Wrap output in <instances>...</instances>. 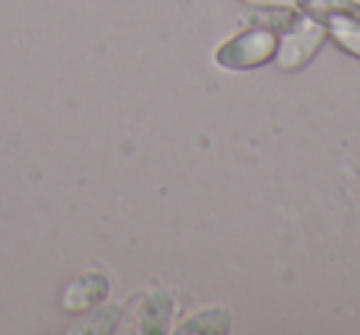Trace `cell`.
<instances>
[{"label": "cell", "mask_w": 360, "mask_h": 335, "mask_svg": "<svg viewBox=\"0 0 360 335\" xmlns=\"http://www.w3.org/2000/svg\"><path fill=\"white\" fill-rule=\"evenodd\" d=\"M326 40V22H319L311 15H301L294 27L286 30L281 42L276 45V67L279 70H299L319 52Z\"/></svg>", "instance_id": "cell-2"}, {"label": "cell", "mask_w": 360, "mask_h": 335, "mask_svg": "<svg viewBox=\"0 0 360 335\" xmlns=\"http://www.w3.org/2000/svg\"><path fill=\"white\" fill-rule=\"evenodd\" d=\"M276 45L279 42H276L274 30L257 27V30H247L225 42L215 52V62L225 70H255L274 57Z\"/></svg>", "instance_id": "cell-1"}, {"label": "cell", "mask_w": 360, "mask_h": 335, "mask_svg": "<svg viewBox=\"0 0 360 335\" xmlns=\"http://www.w3.org/2000/svg\"><path fill=\"white\" fill-rule=\"evenodd\" d=\"M170 308H173V303H170V296L165 294V291H153V294H148V298H146L143 308H141V333H163L165 325H168L170 320Z\"/></svg>", "instance_id": "cell-4"}, {"label": "cell", "mask_w": 360, "mask_h": 335, "mask_svg": "<svg viewBox=\"0 0 360 335\" xmlns=\"http://www.w3.org/2000/svg\"><path fill=\"white\" fill-rule=\"evenodd\" d=\"M326 27L330 30L333 40L343 47L348 55L360 60V18L353 15H330L326 18Z\"/></svg>", "instance_id": "cell-5"}, {"label": "cell", "mask_w": 360, "mask_h": 335, "mask_svg": "<svg viewBox=\"0 0 360 335\" xmlns=\"http://www.w3.org/2000/svg\"><path fill=\"white\" fill-rule=\"evenodd\" d=\"M227 328H230V315L225 310H205L193 315L186 325H180L178 333H225Z\"/></svg>", "instance_id": "cell-7"}, {"label": "cell", "mask_w": 360, "mask_h": 335, "mask_svg": "<svg viewBox=\"0 0 360 335\" xmlns=\"http://www.w3.org/2000/svg\"><path fill=\"white\" fill-rule=\"evenodd\" d=\"M306 15L326 20L330 15H353L360 18V3L355 0H299Z\"/></svg>", "instance_id": "cell-6"}, {"label": "cell", "mask_w": 360, "mask_h": 335, "mask_svg": "<svg viewBox=\"0 0 360 335\" xmlns=\"http://www.w3.org/2000/svg\"><path fill=\"white\" fill-rule=\"evenodd\" d=\"M106 291H109V286H106L104 276H99V274L82 276L79 281L70 284V289L65 291V308L67 310L89 308V306L106 298Z\"/></svg>", "instance_id": "cell-3"}, {"label": "cell", "mask_w": 360, "mask_h": 335, "mask_svg": "<svg viewBox=\"0 0 360 335\" xmlns=\"http://www.w3.org/2000/svg\"><path fill=\"white\" fill-rule=\"evenodd\" d=\"M247 3H259V6H284V3H299V0H247Z\"/></svg>", "instance_id": "cell-9"}, {"label": "cell", "mask_w": 360, "mask_h": 335, "mask_svg": "<svg viewBox=\"0 0 360 335\" xmlns=\"http://www.w3.org/2000/svg\"><path fill=\"white\" fill-rule=\"evenodd\" d=\"M250 20L257 22V27H276V30H289L301 20L299 13L289 11V8H264V11L250 13Z\"/></svg>", "instance_id": "cell-8"}]
</instances>
